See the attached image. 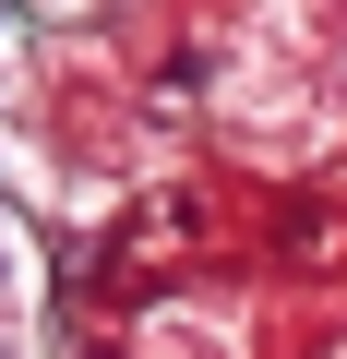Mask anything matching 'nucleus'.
I'll list each match as a JSON object with an SVG mask.
<instances>
[{
  "label": "nucleus",
  "instance_id": "nucleus-1",
  "mask_svg": "<svg viewBox=\"0 0 347 359\" xmlns=\"http://www.w3.org/2000/svg\"><path fill=\"white\" fill-rule=\"evenodd\" d=\"M144 359H240V323L204 311V299H168V311L144 323Z\"/></svg>",
  "mask_w": 347,
  "mask_h": 359
},
{
  "label": "nucleus",
  "instance_id": "nucleus-2",
  "mask_svg": "<svg viewBox=\"0 0 347 359\" xmlns=\"http://www.w3.org/2000/svg\"><path fill=\"white\" fill-rule=\"evenodd\" d=\"M0 359H36V335H25V311H0Z\"/></svg>",
  "mask_w": 347,
  "mask_h": 359
},
{
  "label": "nucleus",
  "instance_id": "nucleus-3",
  "mask_svg": "<svg viewBox=\"0 0 347 359\" xmlns=\"http://www.w3.org/2000/svg\"><path fill=\"white\" fill-rule=\"evenodd\" d=\"M48 13H84V0H48Z\"/></svg>",
  "mask_w": 347,
  "mask_h": 359
}]
</instances>
